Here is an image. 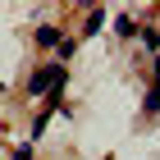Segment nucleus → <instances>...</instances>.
<instances>
[{
  "mask_svg": "<svg viewBox=\"0 0 160 160\" xmlns=\"http://www.w3.org/2000/svg\"><path fill=\"white\" fill-rule=\"evenodd\" d=\"M60 87H64V69H60V64H46V69H37V73H32L28 92H32V96H41V92L60 96Z\"/></svg>",
  "mask_w": 160,
  "mask_h": 160,
  "instance_id": "obj_1",
  "label": "nucleus"
},
{
  "mask_svg": "<svg viewBox=\"0 0 160 160\" xmlns=\"http://www.w3.org/2000/svg\"><path fill=\"white\" fill-rule=\"evenodd\" d=\"M37 46H60V32H55V28H41V32H37Z\"/></svg>",
  "mask_w": 160,
  "mask_h": 160,
  "instance_id": "obj_2",
  "label": "nucleus"
},
{
  "mask_svg": "<svg viewBox=\"0 0 160 160\" xmlns=\"http://www.w3.org/2000/svg\"><path fill=\"white\" fill-rule=\"evenodd\" d=\"M114 32H119V37H128V32H133V18H123V14H119V18H114Z\"/></svg>",
  "mask_w": 160,
  "mask_h": 160,
  "instance_id": "obj_3",
  "label": "nucleus"
},
{
  "mask_svg": "<svg viewBox=\"0 0 160 160\" xmlns=\"http://www.w3.org/2000/svg\"><path fill=\"white\" fill-rule=\"evenodd\" d=\"M147 110H151V114H160V87H151V96H147Z\"/></svg>",
  "mask_w": 160,
  "mask_h": 160,
  "instance_id": "obj_4",
  "label": "nucleus"
},
{
  "mask_svg": "<svg viewBox=\"0 0 160 160\" xmlns=\"http://www.w3.org/2000/svg\"><path fill=\"white\" fill-rule=\"evenodd\" d=\"M14 160H32V147H18V151H14Z\"/></svg>",
  "mask_w": 160,
  "mask_h": 160,
  "instance_id": "obj_5",
  "label": "nucleus"
}]
</instances>
